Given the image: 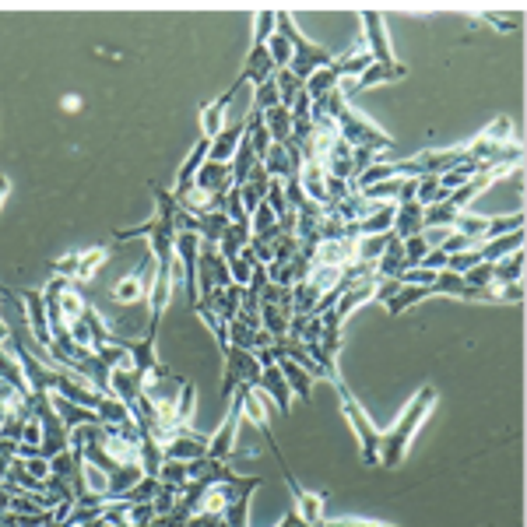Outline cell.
Segmentation results:
<instances>
[{
  "label": "cell",
  "mask_w": 527,
  "mask_h": 527,
  "mask_svg": "<svg viewBox=\"0 0 527 527\" xmlns=\"http://www.w3.org/2000/svg\"><path fill=\"white\" fill-rule=\"evenodd\" d=\"M152 194H155V215L148 218V222H141L134 229H120L113 236L116 243H131V239H148V253L155 257V264L159 268H176V197L169 194V190H162V186H152Z\"/></svg>",
  "instance_id": "6da1fadb"
},
{
  "label": "cell",
  "mask_w": 527,
  "mask_h": 527,
  "mask_svg": "<svg viewBox=\"0 0 527 527\" xmlns=\"http://www.w3.org/2000/svg\"><path fill=\"white\" fill-rule=\"evenodd\" d=\"M436 401H439V390H436V387H418V390H415L412 401H408V405L401 408V415L394 418V426H390L387 433H380V464H376V468L394 471V468H401V464H405L415 433H418V429H422V422L433 415Z\"/></svg>",
  "instance_id": "7a4b0ae2"
},
{
  "label": "cell",
  "mask_w": 527,
  "mask_h": 527,
  "mask_svg": "<svg viewBox=\"0 0 527 527\" xmlns=\"http://www.w3.org/2000/svg\"><path fill=\"white\" fill-rule=\"evenodd\" d=\"M275 22H278V32H281V36L289 39V47H292V64H289L285 70H292L302 85H306L317 70L331 68V64L338 60L331 49H323L321 43H310V39L299 32L292 11H275Z\"/></svg>",
  "instance_id": "3957f363"
},
{
  "label": "cell",
  "mask_w": 527,
  "mask_h": 527,
  "mask_svg": "<svg viewBox=\"0 0 527 527\" xmlns=\"http://www.w3.org/2000/svg\"><path fill=\"white\" fill-rule=\"evenodd\" d=\"M331 387L338 390V401H342L344 422H348V429H352V433H355V439H359V458H363V464H366V468H376V464H380V429L369 422L366 408L355 401V394L348 390V384H344L342 376H338Z\"/></svg>",
  "instance_id": "277c9868"
},
{
  "label": "cell",
  "mask_w": 527,
  "mask_h": 527,
  "mask_svg": "<svg viewBox=\"0 0 527 527\" xmlns=\"http://www.w3.org/2000/svg\"><path fill=\"white\" fill-rule=\"evenodd\" d=\"M334 127H338V138H342L344 144H352V148H369V152H376V155L394 148V138L384 134L366 113H359V110H352V106H344L342 113H338Z\"/></svg>",
  "instance_id": "5b68a950"
},
{
  "label": "cell",
  "mask_w": 527,
  "mask_h": 527,
  "mask_svg": "<svg viewBox=\"0 0 527 527\" xmlns=\"http://www.w3.org/2000/svg\"><path fill=\"white\" fill-rule=\"evenodd\" d=\"M524 211H517V215H510V218H489V215H471V211H460L458 218H454V226L450 232H458L464 236L471 247H481V243H489V239H500L506 232H517L524 229Z\"/></svg>",
  "instance_id": "8992f818"
},
{
  "label": "cell",
  "mask_w": 527,
  "mask_h": 527,
  "mask_svg": "<svg viewBox=\"0 0 527 527\" xmlns=\"http://www.w3.org/2000/svg\"><path fill=\"white\" fill-rule=\"evenodd\" d=\"M226 359V373H222V401H232V394L239 387H257L260 384V363L253 352H243V348H226L222 352Z\"/></svg>",
  "instance_id": "52a82bcc"
},
{
  "label": "cell",
  "mask_w": 527,
  "mask_h": 527,
  "mask_svg": "<svg viewBox=\"0 0 527 527\" xmlns=\"http://www.w3.org/2000/svg\"><path fill=\"white\" fill-rule=\"evenodd\" d=\"M152 285H155V257L148 253L131 275H123L113 285V302H120V306H138V302H148Z\"/></svg>",
  "instance_id": "ba28073f"
},
{
  "label": "cell",
  "mask_w": 527,
  "mask_h": 527,
  "mask_svg": "<svg viewBox=\"0 0 527 527\" xmlns=\"http://www.w3.org/2000/svg\"><path fill=\"white\" fill-rule=\"evenodd\" d=\"M239 422H243V397L232 394V405H229V412H226V418H222V426L215 429V436H207V458L222 460V464H229V460L236 458Z\"/></svg>",
  "instance_id": "9c48e42d"
},
{
  "label": "cell",
  "mask_w": 527,
  "mask_h": 527,
  "mask_svg": "<svg viewBox=\"0 0 527 527\" xmlns=\"http://www.w3.org/2000/svg\"><path fill=\"white\" fill-rule=\"evenodd\" d=\"M162 458L180 460V464H194V460L207 458V436L184 426V429H176V433L162 443Z\"/></svg>",
  "instance_id": "30bf717a"
},
{
  "label": "cell",
  "mask_w": 527,
  "mask_h": 527,
  "mask_svg": "<svg viewBox=\"0 0 527 527\" xmlns=\"http://www.w3.org/2000/svg\"><path fill=\"white\" fill-rule=\"evenodd\" d=\"M18 296H22L25 323H28V331H32V342H36V348L47 355V348H49V321H47V306H43V296H39V292H32V289H18Z\"/></svg>",
  "instance_id": "8fae6325"
},
{
  "label": "cell",
  "mask_w": 527,
  "mask_h": 527,
  "mask_svg": "<svg viewBox=\"0 0 527 527\" xmlns=\"http://www.w3.org/2000/svg\"><path fill=\"white\" fill-rule=\"evenodd\" d=\"M278 74V68L271 64V53H268V47H253L250 53H247V64H243V70H239V78H236V85H232L229 92L236 95L243 85H264V81H271Z\"/></svg>",
  "instance_id": "7c38bea8"
},
{
  "label": "cell",
  "mask_w": 527,
  "mask_h": 527,
  "mask_svg": "<svg viewBox=\"0 0 527 527\" xmlns=\"http://www.w3.org/2000/svg\"><path fill=\"white\" fill-rule=\"evenodd\" d=\"M363 32H366V53L373 57V64H397V60H394V49H390L384 15L366 11V15H363Z\"/></svg>",
  "instance_id": "4fadbf2b"
},
{
  "label": "cell",
  "mask_w": 527,
  "mask_h": 527,
  "mask_svg": "<svg viewBox=\"0 0 527 527\" xmlns=\"http://www.w3.org/2000/svg\"><path fill=\"white\" fill-rule=\"evenodd\" d=\"M260 485H264V479L250 475V479H247L243 485H239V489H236L232 503L226 506V513H222L226 527H250V500H253V492H257Z\"/></svg>",
  "instance_id": "5bb4252c"
},
{
  "label": "cell",
  "mask_w": 527,
  "mask_h": 527,
  "mask_svg": "<svg viewBox=\"0 0 527 527\" xmlns=\"http://www.w3.org/2000/svg\"><path fill=\"white\" fill-rule=\"evenodd\" d=\"M355 247H359V239H323V243H317V250H313V264L344 271V268L355 260Z\"/></svg>",
  "instance_id": "9a60e30c"
},
{
  "label": "cell",
  "mask_w": 527,
  "mask_h": 527,
  "mask_svg": "<svg viewBox=\"0 0 527 527\" xmlns=\"http://www.w3.org/2000/svg\"><path fill=\"white\" fill-rule=\"evenodd\" d=\"M194 186L226 197L229 190H236V184H232V165L229 162H205V165L197 169V176H194Z\"/></svg>",
  "instance_id": "2e32d148"
},
{
  "label": "cell",
  "mask_w": 527,
  "mask_h": 527,
  "mask_svg": "<svg viewBox=\"0 0 527 527\" xmlns=\"http://www.w3.org/2000/svg\"><path fill=\"white\" fill-rule=\"evenodd\" d=\"M426 229V207L418 201H397V211H394V236L405 243L412 236H422Z\"/></svg>",
  "instance_id": "e0dca14e"
},
{
  "label": "cell",
  "mask_w": 527,
  "mask_h": 527,
  "mask_svg": "<svg viewBox=\"0 0 527 527\" xmlns=\"http://www.w3.org/2000/svg\"><path fill=\"white\" fill-rule=\"evenodd\" d=\"M408 74L405 64H369L366 74L363 78H355V81H344L342 92H363V89H373V85H384V81H401Z\"/></svg>",
  "instance_id": "ac0fdd59"
},
{
  "label": "cell",
  "mask_w": 527,
  "mask_h": 527,
  "mask_svg": "<svg viewBox=\"0 0 527 527\" xmlns=\"http://www.w3.org/2000/svg\"><path fill=\"white\" fill-rule=\"evenodd\" d=\"M257 387L275 401L278 408H281V415L292 412V390H289V384H285V376H281V369H278L275 363H268V366L260 369V384H257Z\"/></svg>",
  "instance_id": "d6986e66"
},
{
  "label": "cell",
  "mask_w": 527,
  "mask_h": 527,
  "mask_svg": "<svg viewBox=\"0 0 527 527\" xmlns=\"http://www.w3.org/2000/svg\"><path fill=\"white\" fill-rule=\"evenodd\" d=\"M229 102H232V92H226V95H218L215 102L201 106L197 123H201V138L205 141H215L222 131H226V110H229Z\"/></svg>",
  "instance_id": "ffe728a7"
},
{
  "label": "cell",
  "mask_w": 527,
  "mask_h": 527,
  "mask_svg": "<svg viewBox=\"0 0 527 527\" xmlns=\"http://www.w3.org/2000/svg\"><path fill=\"white\" fill-rule=\"evenodd\" d=\"M513 250H524V229L506 232V236H500V239L481 243V247H475V257H479V264H496V260L510 257Z\"/></svg>",
  "instance_id": "44dd1931"
},
{
  "label": "cell",
  "mask_w": 527,
  "mask_h": 527,
  "mask_svg": "<svg viewBox=\"0 0 527 527\" xmlns=\"http://www.w3.org/2000/svg\"><path fill=\"white\" fill-rule=\"evenodd\" d=\"M207 155H211V141L201 138L197 144H194V152L186 155L184 165H180V173H176V184H173V190H169L173 197H180V194H186V190L194 186V176H197V169L207 162Z\"/></svg>",
  "instance_id": "7402d4cb"
},
{
  "label": "cell",
  "mask_w": 527,
  "mask_h": 527,
  "mask_svg": "<svg viewBox=\"0 0 527 527\" xmlns=\"http://www.w3.org/2000/svg\"><path fill=\"white\" fill-rule=\"evenodd\" d=\"M53 397V408H57V415H60V422H64V429H78V426H102L99 422V415L92 412V408H85V405H74V401H68V397H57V394H49Z\"/></svg>",
  "instance_id": "603a6c76"
},
{
  "label": "cell",
  "mask_w": 527,
  "mask_h": 527,
  "mask_svg": "<svg viewBox=\"0 0 527 527\" xmlns=\"http://www.w3.org/2000/svg\"><path fill=\"white\" fill-rule=\"evenodd\" d=\"M429 296H433V285H401L397 296L390 299L384 310H387L390 317H401V313H408L412 306H418L422 299H429Z\"/></svg>",
  "instance_id": "cb8c5ba5"
},
{
  "label": "cell",
  "mask_w": 527,
  "mask_h": 527,
  "mask_svg": "<svg viewBox=\"0 0 527 527\" xmlns=\"http://www.w3.org/2000/svg\"><path fill=\"white\" fill-rule=\"evenodd\" d=\"M260 120H264V131L271 134L275 144H289L292 141V113L285 106H271L268 113H260Z\"/></svg>",
  "instance_id": "d4e9b609"
},
{
  "label": "cell",
  "mask_w": 527,
  "mask_h": 527,
  "mask_svg": "<svg viewBox=\"0 0 527 527\" xmlns=\"http://www.w3.org/2000/svg\"><path fill=\"white\" fill-rule=\"evenodd\" d=\"M373 275H376V278H401V275H405V247H401V239H397V236L387 243V250L380 253V260H376Z\"/></svg>",
  "instance_id": "484cf974"
},
{
  "label": "cell",
  "mask_w": 527,
  "mask_h": 527,
  "mask_svg": "<svg viewBox=\"0 0 527 527\" xmlns=\"http://www.w3.org/2000/svg\"><path fill=\"white\" fill-rule=\"evenodd\" d=\"M243 131H247V123L226 127L218 138L211 141V155H207V162H232L236 148H239V141H243Z\"/></svg>",
  "instance_id": "4316f807"
},
{
  "label": "cell",
  "mask_w": 527,
  "mask_h": 527,
  "mask_svg": "<svg viewBox=\"0 0 527 527\" xmlns=\"http://www.w3.org/2000/svg\"><path fill=\"white\" fill-rule=\"evenodd\" d=\"M521 275H524V250H513L492 264V285H517Z\"/></svg>",
  "instance_id": "83f0119b"
},
{
  "label": "cell",
  "mask_w": 527,
  "mask_h": 527,
  "mask_svg": "<svg viewBox=\"0 0 527 527\" xmlns=\"http://www.w3.org/2000/svg\"><path fill=\"white\" fill-rule=\"evenodd\" d=\"M194 405H197V384H194V380H184V387H180V401H176V412H173V422H169V433H176V429L190 426Z\"/></svg>",
  "instance_id": "f1b7e54d"
},
{
  "label": "cell",
  "mask_w": 527,
  "mask_h": 527,
  "mask_svg": "<svg viewBox=\"0 0 527 527\" xmlns=\"http://www.w3.org/2000/svg\"><path fill=\"white\" fill-rule=\"evenodd\" d=\"M141 479H144L141 464H120L113 475H110V492H106V496H110V503H113V500H120L127 489H134Z\"/></svg>",
  "instance_id": "f546056e"
},
{
  "label": "cell",
  "mask_w": 527,
  "mask_h": 527,
  "mask_svg": "<svg viewBox=\"0 0 527 527\" xmlns=\"http://www.w3.org/2000/svg\"><path fill=\"white\" fill-rule=\"evenodd\" d=\"M334 89H342V78H338V70H334V64L331 68L317 70L306 85H302V92L310 95V102H317V99H323V95H331Z\"/></svg>",
  "instance_id": "4dcf8cb0"
},
{
  "label": "cell",
  "mask_w": 527,
  "mask_h": 527,
  "mask_svg": "<svg viewBox=\"0 0 527 527\" xmlns=\"http://www.w3.org/2000/svg\"><path fill=\"white\" fill-rule=\"evenodd\" d=\"M232 184L243 186L247 184V176L253 173V165H257V155H253L250 141H247V131H243V141H239V148H236V155H232Z\"/></svg>",
  "instance_id": "1f68e13d"
},
{
  "label": "cell",
  "mask_w": 527,
  "mask_h": 527,
  "mask_svg": "<svg viewBox=\"0 0 527 527\" xmlns=\"http://www.w3.org/2000/svg\"><path fill=\"white\" fill-rule=\"evenodd\" d=\"M106 260H110V250H106V247H89V250H81V264H78L74 281H92Z\"/></svg>",
  "instance_id": "d6a6232c"
},
{
  "label": "cell",
  "mask_w": 527,
  "mask_h": 527,
  "mask_svg": "<svg viewBox=\"0 0 527 527\" xmlns=\"http://www.w3.org/2000/svg\"><path fill=\"white\" fill-rule=\"evenodd\" d=\"M0 380H4V384H11V387L22 394V397H28V384H25L22 366H18V359H15L11 352H4V348H0Z\"/></svg>",
  "instance_id": "836d02e7"
},
{
  "label": "cell",
  "mask_w": 527,
  "mask_h": 527,
  "mask_svg": "<svg viewBox=\"0 0 527 527\" xmlns=\"http://www.w3.org/2000/svg\"><path fill=\"white\" fill-rule=\"evenodd\" d=\"M155 479H159V485L173 489V492H184L186 481H190V475H186V464H180V460H165Z\"/></svg>",
  "instance_id": "e575fe53"
},
{
  "label": "cell",
  "mask_w": 527,
  "mask_h": 527,
  "mask_svg": "<svg viewBox=\"0 0 527 527\" xmlns=\"http://www.w3.org/2000/svg\"><path fill=\"white\" fill-rule=\"evenodd\" d=\"M85 306H89V302H85V296H81V292L70 285L68 292L60 296V317H64V327H68V323H74V321H81V317H85Z\"/></svg>",
  "instance_id": "d590c367"
},
{
  "label": "cell",
  "mask_w": 527,
  "mask_h": 527,
  "mask_svg": "<svg viewBox=\"0 0 527 527\" xmlns=\"http://www.w3.org/2000/svg\"><path fill=\"white\" fill-rule=\"evenodd\" d=\"M278 32V22H275V11H257L253 15V47H268V39Z\"/></svg>",
  "instance_id": "8d00e7d4"
},
{
  "label": "cell",
  "mask_w": 527,
  "mask_h": 527,
  "mask_svg": "<svg viewBox=\"0 0 527 527\" xmlns=\"http://www.w3.org/2000/svg\"><path fill=\"white\" fill-rule=\"evenodd\" d=\"M253 113H268L271 106H281V95H278V85H275V78L271 81H264V85H257L253 89Z\"/></svg>",
  "instance_id": "74e56055"
},
{
  "label": "cell",
  "mask_w": 527,
  "mask_h": 527,
  "mask_svg": "<svg viewBox=\"0 0 527 527\" xmlns=\"http://www.w3.org/2000/svg\"><path fill=\"white\" fill-rule=\"evenodd\" d=\"M275 85H278V95H281V106H285V110H289V106L296 102V95L302 92V81H299L292 70H278Z\"/></svg>",
  "instance_id": "f35d334b"
},
{
  "label": "cell",
  "mask_w": 527,
  "mask_h": 527,
  "mask_svg": "<svg viewBox=\"0 0 527 527\" xmlns=\"http://www.w3.org/2000/svg\"><path fill=\"white\" fill-rule=\"evenodd\" d=\"M229 344L232 348H243V352H257V331L250 323L232 321L229 323Z\"/></svg>",
  "instance_id": "ab89813d"
},
{
  "label": "cell",
  "mask_w": 527,
  "mask_h": 527,
  "mask_svg": "<svg viewBox=\"0 0 527 527\" xmlns=\"http://www.w3.org/2000/svg\"><path fill=\"white\" fill-rule=\"evenodd\" d=\"M81 479H85V492H92V496H106L110 492V475L102 468H95V464L81 468Z\"/></svg>",
  "instance_id": "60d3db41"
},
{
  "label": "cell",
  "mask_w": 527,
  "mask_h": 527,
  "mask_svg": "<svg viewBox=\"0 0 527 527\" xmlns=\"http://www.w3.org/2000/svg\"><path fill=\"white\" fill-rule=\"evenodd\" d=\"M268 53H271V64H275L278 70H285L292 64V47H289V39H285L281 32H275V36L268 39Z\"/></svg>",
  "instance_id": "b9f144b4"
},
{
  "label": "cell",
  "mask_w": 527,
  "mask_h": 527,
  "mask_svg": "<svg viewBox=\"0 0 527 527\" xmlns=\"http://www.w3.org/2000/svg\"><path fill=\"white\" fill-rule=\"evenodd\" d=\"M401 247H405V271L418 268V264H422V257L433 250V247L426 243V236H412V239H405Z\"/></svg>",
  "instance_id": "7bdbcfd3"
},
{
  "label": "cell",
  "mask_w": 527,
  "mask_h": 527,
  "mask_svg": "<svg viewBox=\"0 0 527 527\" xmlns=\"http://www.w3.org/2000/svg\"><path fill=\"white\" fill-rule=\"evenodd\" d=\"M123 521H127L131 527H152L159 517H155V506L152 503H134V506L123 510Z\"/></svg>",
  "instance_id": "ee69618b"
},
{
  "label": "cell",
  "mask_w": 527,
  "mask_h": 527,
  "mask_svg": "<svg viewBox=\"0 0 527 527\" xmlns=\"http://www.w3.org/2000/svg\"><path fill=\"white\" fill-rule=\"evenodd\" d=\"M460 278H464L468 289H485V285H492V264H475V268H468Z\"/></svg>",
  "instance_id": "f6af8a7d"
},
{
  "label": "cell",
  "mask_w": 527,
  "mask_h": 527,
  "mask_svg": "<svg viewBox=\"0 0 527 527\" xmlns=\"http://www.w3.org/2000/svg\"><path fill=\"white\" fill-rule=\"evenodd\" d=\"M22 460V468L32 475V479L47 481L49 475H53V468H49V458H43V454H36V458H18Z\"/></svg>",
  "instance_id": "bcb514c9"
},
{
  "label": "cell",
  "mask_w": 527,
  "mask_h": 527,
  "mask_svg": "<svg viewBox=\"0 0 527 527\" xmlns=\"http://www.w3.org/2000/svg\"><path fill=\"white\" fill-rule=\"evenodd\" d=\"M176 500H180V492H173V489L159 485V492H155V500H152V506H155V517H165V513H173Z\"/></svg>",
  "instance_id": "7dc6e473"
},
{
  "label": "cell",
  "mask_w": 527,
  "mask_h": 527,
  "mask_svg": "<svg viewBox=\"0 0 527 527\" xmlns=\"http://www.w3.org/2000/svg\"><path fill=\"white\" fill-rule=\"evenodd\" d=\"M485 18L492 22L496 32H517L521 28V15H503V11H485Z\"/></svg>",
  "instance_id": "c3c4849f"
},
{
  "label": "cell",
  "mask_w": 527,
  "mask_h": 527,
  "mask_svg": "<svg viewBox=\"0 0 527 527\" xmlns=\"http://www.w3.org/2000/svg\"><path fill=\"white\" fill-rule=\"evenodd\" d=\"M321 527H397V524H384V521H355V517H348V521H323Z\"/></svg>",
  "instance_id": "681fc988"
},
{
  "label": "cell",
  "mask_w": 527,
  "mask_h": 527,
  "mask_svg": "<svg viewBox=\"0 0 527 527\" xmlns=\"http://www.w3.org/2000/svg\"><path fill=\"white\" fill-rule=\"evenodd\" d=\"M278 527H310L306 524V521H302V517H299L296 510H289V513H285V517H281V524Z\"/></svg>",
  "instance_id": "f907efd6"
},
{
  "label": "cell",
  "mask_w": 527,
  "mask_h": 527,
  "mask_svg": "<svg viewBox=\"0 0 527 527\" xmlns=\"http://www.w3.org/2000/svg\"><path fill=\"white\" fill-rule=\"evenodd\" d=\"M78 106H81L78 95H64V110H68V113H78Z\"/></svg>",
  "instance_id": "816d5d0a"
},
{
  "label": "cell",
  "mask_w": 527,
  "mask_h": 527,
  "mask_svg": "<svg viewBox=\"0 0 527 527\" xmlns=\"http://www.w3.org/2000/svg\"><path fill=\"white\" fill-rule=\"evenodd\" d=\"M7 190H11V180L0 173V207H4V201H7Z\"/></svg>",
  "instance_id": "f5cc1de1"
},
{
  "label": "cell",
  "mask_w": 527,
  "mask_h": 527,
  "mask_svg": "<svg viewBox=\"0 0 527 527\" xmlns=\"http://www.w3.org/2000/svg\"><path fill=\"white\" fill-rule=\"evenodd\" d=\"M7 338H11V327H7V321H4V317H0V348H4V344H7Z\"/></svg>",
  "instance_id": "db71d44e"
},
{
  "label": "cell",
  "mask_w": 527,
  "mask_h": 527,
  "mask_svg": "<svg viewBox=\"0 0 527 527\" xmlns=\"http://www.w3.org/2000/svg\"><path fill=\"white\" fill-rule=\"evenodd\" d=\"M11 460H15V458H7V454H0V481L7 479V468H11Z\"/></svg>",
  "instance_id": "11a10c76"
},
{
  "label": "cell",
  "mask_w": 527,
  "mask_h": 527,
  "mask_svg": "<svg viewBox=\"0 0 527 527\" xmlns=\"http://www.w3.org/2000/svg\"><path fill=\"white\" fill-rule=\"evenodd\" d=\"M152 527H159V524H152Z\"/></svg>",
  "instance_id": "9f6ffc18"
}]
</instances>
